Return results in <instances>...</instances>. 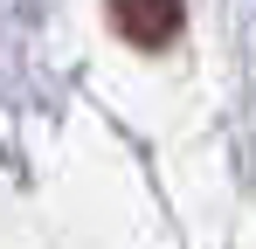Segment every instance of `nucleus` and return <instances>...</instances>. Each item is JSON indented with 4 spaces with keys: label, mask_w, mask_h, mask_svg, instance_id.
Returning <instances> with one entry per match:
<instances>
[{
    "label": "nucleus",
    "mask_w": 256,
    "mask_h": 249,
    "mask_svg": "<svg viewBox=\"0 0 256 249\" xmlns=\"http://www.w3.org/2000/svg\"><path fill=\"white\" fill-rule=\"evenodd\" d=\"M111 21L132 48H160L180 35V0H111Z\"/></svg>",
    "instance_id": "1"
}]
</instances>
